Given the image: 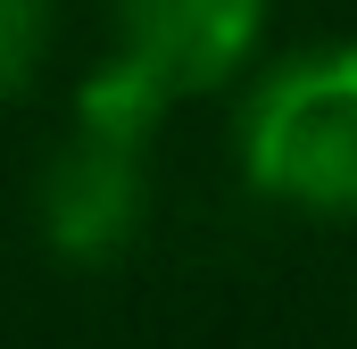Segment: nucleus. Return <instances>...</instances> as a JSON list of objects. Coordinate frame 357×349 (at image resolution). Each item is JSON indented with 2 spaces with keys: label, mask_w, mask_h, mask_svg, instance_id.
<instances>
[{
  "label": "nucleus",
  "mask_w": 357,
  "mask_h": 349,
  "mask_svg": "<svg viewBox=\"0 0 357 349\" xmlns=\"http://www.w3.org/2000/svg\"><path fill=\"white\" fill-rule=\"evenodd\" d=\"M266 42V0H116V67L167 108L225 91Z\"/></svg>",
  "instance_id": "nucleus-3"
},
{
  "label": "nucleus",
  "mask_w": 357,
  "mask_h": 349,
  "mask_svg": "<svg viewBox=\"0 0 357 349\" xmlns=\"http://www.w3.org/2000/svg\"><path fill=\"white\" fill-rule=\"evenodd\" d=\"M233 150L258 200L357 216V42H307L274 59L241 100Z\"/></svg>",
  "instance_id": "nucleus-1"
},
{
  "label": "nucleus",
  "mask_w": 357,
  "mask_h": 349,
  "mask_svg": "<svg viewBox=\"0 0 357 349\" xmlns=\"http://www.w3.org/2000/svg\"><path fill=\"white\" fill-rule=\"evenodd\" d=\"M167 125V100L142 91L116 59L91 67L75 91V133L42 174V233L67 266H116L150 216V142Z\"/></svg>",
  "instance_id": "nucleus-2"
},
{
  "label": "nucleus",
  "mask_w": 357,
  "mask_h": 349,
  "mask_svg": "<svg viewBox=\"0 0 357 349\" xmlns=\"http://www.w3.org/2000/svg\"><path fill=\"white\" fill-rule=\"evenodd\" d=\"M50 59V0H0V100L42 75Z\"/></svg>",
  "instance_id": "nucleus-4"
}]
</instances>
